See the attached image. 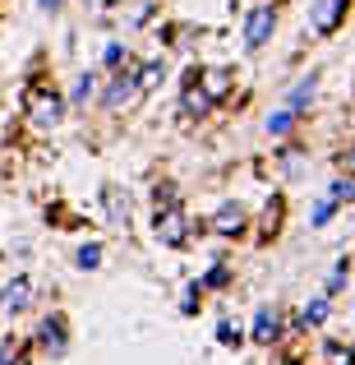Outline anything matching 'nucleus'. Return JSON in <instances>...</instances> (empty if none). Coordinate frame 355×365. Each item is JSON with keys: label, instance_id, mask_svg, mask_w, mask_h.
<instances>
[{"label": "nucleus", "instance_id": "nucleus-1", "mask_svg": "<svg viewBox=\"0 0 355 365\" xmlns=\"http://www.w3.org/2000/svg\"><path fill=\"white\" fill-rule=\"evenodd\" d=\"M23 111H28V120H37V125H55V120H60V111H65V102L55 98L51 88L33 83V88L23 93Z\"/></svg>", "mask_w": 355, "mask_h": 365}, {"label": "nucleus", "instance_id": "nucleus-2", "mask_svg": "<svg viewBox=\"0 0 355 365\" xmlns=\"http://www.w3.org/2000/svg\"><path fill=\"white\" fill-rule=\"evenodd\" d=\"M272 28H277V9L272 5H254L249 9V24H245V46L258 51V46L272 37Z\"/></svg>", "mask_w": 355, "mask_h": 365}, {"label": "nucleus", "instance_id": "nucleus-3", "mask_svg": "<svg viewBox=\"0 0 355 365\" xmlns=\"http://www.w3.org/2000/svg\"><path fill=\"white\" fill-rule=\"evenodd\" d=\"M341 14H346V0H319V5H314V28H319L323 37L337 33Z\"/></svg>", "mask_w": 355, "mask_h": 365}, {"label": "nucleus", "instance_id": "nucleus-4", "mask_svg": "<svg viewBox=\"0 0 355 365\" xmlns=\"http://www.w3.org/2000/svg\"><path fill=\"white\" fill-rule=\"evenodd\" d=\"M157 236L166 245H180V241H185V213H180L176 204H171L166 213H157Z\"/></svg>", "mask_w": 355, "mask_h": 365}, {"label": "nucleus", "instance_id": "nucleus-5", "mask_svg": "<svg viewBox=\"0 0 355 365\" xmlns=\"http://www.w3.org/2000/svg\"><path fill=\"white\" fill-rule=\"evenodd\" d=\"M213 227H217L222 236H235L240 227H245V208H240V204H222V213H217Z\"/></svg>", "mask_w": 355, "mask_h": 365}, {"label": "nucleus", "instance_id": "nucleus-6", "mask_svg": "<svg viewBox=\"0 0 355 365\" xmlns=\"http://www.w3.org/2000/svg\"><path fill=\"white\" fill-rule=\"evenodd\" d=\"M277 338V314L272 310H258V324H254V342H272Z\"/></svg>", "mask_w": 355, "mask_h": 365}, {"label": "nucleus", "instance_id": "nucleus-7", "mask_svg": "<svg viewBox=\"0 0 355 365\" xmlns=\"http://www.w3.org/2000/svg\"><path fill=\"white\" fill-rule=\"evenodd\" d=\"M23 301H28V282H23V277H18V282L9 287L5 296H0V305H5V310H18V305H23Z\"/></svg>", "mask_w": 355, "mask_h": 365}, {"label": "nucleus", "instance_id": "nucleus-8", "mask_svg": "<svg viewBox=\"0 0 355 365\" xmlns=\"http://www.w3.org/2000/svg\"><path fill=\"white\" fill-rule=\"evenodd\" d=\"M157 79H161V61H152V65H143V74L134 83H139V88H157Z\"/></svg>", "mask_w": 355, "mask_h": 365}, {"label": "nucleus", "instance_id": "nucleus-9", "mask_svg": "<svg viewBox=\"0 0 355 365\" xmlns=\"http://www.w3.org/2000/svg\"><path fill=\"white\" fill-rule=\"evenodd\" d=\"M314 83H319V79H314V74H309V79H300V88L291 93V107H304V102L314 98Z\"/></svg>", "mask_w": 355, "mask_h": 365}, {"label": "nucleus", "instance_id": "nucleus-10", "mask_svg": "<svg viewBox=\"0 0 355 365\" xmlns=\"http://www.w3.org/2000/svg\"><path fill=\"white\" fill-rule=\"evenodd\" d=\"M346 199H355V180H337L332 185V204H346Z\"/></svg>", "mask_w": 355, "mask_h": 365}, {"label": "nucleus", "instance_id": "nucleus-11", "mask_svg": "<svg viewBox=\"0 0 355 365\" xmlns=\"http://www.w3.org/2000/svg\"><path fill=\"white\" fill-rule=\"evenodd\" d=\"M291 120H295L291 111H277V116L267 120V134H286V130H291Z\"/></svg>", "mask_w": 355, "mask_h": 365}, {"label": "nucleus", "instance_id": "nucleus-12", "mask_svg": "<svg viewBox=\"0 0 355 365\" xmlns=\"http://www.w3.org/2000/svg\"><path fill=\"white\" fill-rule=\"evenodd\" d=\"M97 259H102V250H97V245H83V250H79V264H83V268H92Z\"/></svg>", "mask_w": 355, "mask_h": 365}, {"label": "nucleus", "instance_id": "nucleus-13", "mask_svg": "<svg viewBox=\"0 0 355 365\" xmlns=\"http://www.w3.org/2000/svg\"><path fill=\"white\" fill-rule=\"evenodd\" d=\"M323 314H328V305H323V301H314L309 310H304V324H323Z\"/></svg>", "mask_w": 355, "mask_h": 365}, {"label": "nucleus", "instance_id": "nucleus-14", "mask_svg": "<svg viewBox=\"0 0 355 365\" xmlns=\"http://www.w3.org/2000/svg\"><path fill=\"white\" fill-rule=\"evenodd\" d=\"M88 93H92V74H83L79 88H74V102H88Z\"/></svg>", "mask_w": 355, "mask_h": 365}, {"label": "nucleus", "instance_id": "nucleus-15", "mask_svg": "<svg viewBox=\"0 0 355 365\" xmlns=\"http://www.w3.org/2000/svg\"><path fill=\"white\" fill-rule=\"evenodd\" d=\"M328 217H332V199H323V204L314 208V222H328Z\"/></svg>", "mask_w": 355, "mask_h": 365}, {"label": "nucleus", "instance_id": "nucleus-16", "mask_svg": "<svg viewBox=\"0 0 355 365\" xmlns=\"http://www.w3.org/2000/svg\"><path fill=\"white\" fill-rule=\"evenodd\" d=\"M55 5H60V0H42V9H55Z\"/></svg>", "mask_w": 355, "mask_h": 365}]
</instances>
